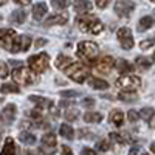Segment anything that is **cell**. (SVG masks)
I'll return each mask as SVG.
<instances>
[{"mask_svg":"<svg viewBox=\"0 0 155 155\" xmlns=\"http://www.w3.org/2000/svg\"><path fill=\"white\" fill-rule=\"evenodd\" d=\"M67 20H68L67 14H56V16H50L45 20V25L47 27H51V25H64Z\"/></svg>","mask_w":155,"mask_h":155,"instance_id":"14","label":"cell"},{"mask_svg":"<svg viewBox=\"0 0 155 155\" xmlns=\"http://www.w3.org/2000/svg\"><path fill=\"white\" fill-rule=\"evenodd\" d=\"M59 134L64 137V138H67V140H73L74 138V130L68 126V124H62L59 127Z\"/></svg>","mask_w":155,"mask_h":155,"instance_id":"23","label":"cell"},{"mask_svg":"<svg viewBox=\"0 0 155 155\" xmlns=\"http://www.w3.org/2000/svg\"><path fill=\"white\" fill-rule=\"evenodd\" d=\"M143 155H149V153H143Z\"/></svg>","mask_w":155,"mask_h":155,"instance_id":"52","label":"cell"},{"mask_svg":"<svg viewBox=\"0 0 155 155\" xmlns=\"http://www.w3.org/2000/svg\"><path fill=\"white\" fill-rule=\"evenodd\" d=\"M110 138H112V140H116V141H118V143H121V144L127 143V141H130L129 135H126V134H110Z\"/></svg>","mask_w":155,"mask_h":155,"instance_id":"29","label":"cell"},{"mask_svg":"<svg viewBox=\"0 0 155 155\" xmlns=\"http://www.w3.org/2000/svg\"><path fill=\"white\" fill-rule=\"evenodd\" d=\"M47 44V39H37L36 41V47H44Z\"/></svg>","mask_w":155,"mask_h":155,"instance_id":"46","label":"cell"},{"mask_svg":"<svg viewBox=\"0 0 155 155\" xmlns=\"http://www.w3.org/2000/svg\"><path fill=\"white\" fill-rule=\"evenodd\" d=\"M8 76V67L6 64L0 61V78H6Z\"/></svg>","mask_w":155,"mask_h":155,"instance_id":"40","label":"cell"},{"mask_svg":"<svg viewBox=\"0 0 155 155\" xmlns=\"http://www.w3.org/2000/svg\"><path fill=\"white\" fill-rule=\"evenodd\" d=\"M16 153V144H14V140H12L11 137H8L5 140V146L2 149V152H0V155H14Z\"/></svg>","mask_w":155,"mask_h":155,"instance_id":"18","label":"cell"},{"mask_svg":"<svg viewBox=\"0 0 155 155\" xmlns=\"http://www.w3.org/2000/svg\"><path fill=\"white\" fill-rule=\"evenodd\" d=\"M150 149H152V152L155 153V141H153V143H152V146H150Z\"/></svg>","mask_w":155,"mask_h":155,"instance_id":"50","label":"cell"},{"mask_svg":"<svg viewBox=\"0 0 155 155\" xmlns=\"http://www.w3.org/2000/svg\"><path fill=\"white\" fill-rule=\"evenodd\" d=\"M14 2H16L17 5H22V6H27V5H30V3H31V0H14Z\"/></svg>","mask_w":155,"mask_h":155,"instance_id":"44","label":"cell"},{"mask_svg":"<svg viewBox=\"0 0 155 155\" xmlns=\"http://www.w3.org/2000/svg\"><path fill=\"white\" fill-rule=\"evenodd\" d=\"M118 99L130 102V101H135V99H137V95H135L134 92H130V93H120V95H118Z\"/></svg>","mask_w":155,"mask_h":155,"instance_id":"34","label":"cell"},{"mask_svg":"<svg viewBox=\"0 0 155 155\" xmlns=\"http://www.w3.org/2000/svg\"><path fill=\"white\" fill-rule=\"evenodd\" d=\"M135 9V3L132 0H116L115 3V12L120 17H127Z\"/></svg>","mask_w":155,"mask_h":155,"instance_id":"9","label":"cell"},{"mask_svg":"<svg viewBox=\"0 0 155 155\" xmlns=\"http://www.w3.org/2000/svg\"><path fill=\"white\" fill-rule=\"evenodd\" d=\"M153 39H146V41H143V42H140V48L141 50H147V48H150L152 45H153Z\"/></svg>","mask_w":155,"mask_h":155,"instance_id":"39","label":"cell"},{"mask_svg":"<svg viewBox=\"0 0 155 155\" xmlns=\"http://www.w3.org/2000/svg\"><path fill=\"white\" fill-rule=\"evenodd\" d=\"M28 65L34 73H44L48 65H50V59L47 53H41V54H34L28 59Z\"/></svg>","mask_w":155,"mask_h":155,"instance_id":"5","label":"cell"},{"mask_svg":"<svg viewBox=\"0 0 155 155\" xmlns=\"http://www.w3.org/2000/svg\"><path fill=\"white\" fill-rule=\"evenodd\" d=\"M88 84H90V87H93L96 90H106V88H109V82H106L104 79H98V78H90Z\"/></svg>","mask_w":155,"mask_h":155,"instance_id":"20","label":"cell"},{"mask_svg":"<svg viewBox=\"0 0 155 155\" xmlns=\"http://www.w3.org/2000/svg\"><path fill=\"white\" fill-rule=\"evenodd\" d=\"M16 113H17V109L14 104H8L2 112H0V123L3 124H12V121L16 120Z\"/></svg>","mask_w":155,"mask_h":155,"instance_id":"11","label":"cell"},{"mask_svg":"<svg viewBox=\"0 0 155 155\" xmlns=\"http://www.w3.org/2000/svg\"><path fill=\"white\" fill-rule=\"evenodd\" d=\"M54 64H56V67H58V68H67L70 64H71V59H70L68 56H62V54H61V56L56 59Z\"/></svg>","mask_w":155,"mask_h":155,"instance_id":"27","label":"cell"},{"mask_svg":"<svg viewBox=\"0 0 155 155\" xmlns=\"http://www.w3.org/2000/svg\"><path fill=\"white\" fill-rule=\"evenodd\" d=\"M20 155H34V153H33V152H30V150H23Z\"/></svg>","mask_w":155,"mask_h":155,"instance_id":"49","label":"cell"},{"mask_svg":"<svg viewBox=\"0 0 155 155\" xmlns=\"http://www.w3.org/2000/svg\"><path fill=\"white\" fill-rule=\"evenodd\" d=\"M102 120V115L98 112H87L84 115V121L85 123H101Z\"/></svg>","mask_w":155,"mask_h":155,"instance_id":"24","label":"cell"},{"mask_svg":"<svg viewBox=\"0 0 155 155\" xmlns=\"http://www.w3.org/2000/svg\"><path fill=\"white\" fill-rule=\"evenodd\" d=\"M78 27L84 33H92V34H99L104 28V25L101 23L95 16H81L78 19Z\"/></svg>","mask_w":155,"mask_h":155,"instance_id":"1","label":"cell"},{"mask_svg":"<svg viewBox=\"0 0 155 155\" xmlns=\"http://www.w3.org/2000/svg\"><path fill=\"white\" fill-rule=\"evenodd\" d=\"M12 79H14L16 82H20V84H25V85H31L36 82V78L34 74L31 73V70H27V68H16L14 71H12Z\"/></svg>","mask_w":155,"mask_h":155,"instance_id":"6","label":"cell"},{"mask_svg":"<svg viewBox=\"0 0 155 155\" xmlns=\"http://www.w3.org/2000/svg\"><path fill=\"white\" fill-rule=\"evenodd\" d=\"M96 147H98V150H101V152H107V150L112 147V144L109 143L107 140H101V141H98Z\"/></svg>","mask_w":155,"mask_h":155,"instance_id":"32","label":"cell"},{"mask_svg":"<svg viewBox=\"0 0 155 155\" xmlns=\"http://www.w3.org/2000/svg\"><path fill=\"white\" fill-rule=\"evenodd\" d=\"M92 9V3L88 0H76L74 2V11L78 12H87Z\"/></svg>","mask_w":155,"mask_h":155,"instance_id":"21","label":"cell"},{"mask_svg":"<svg viewBox=\"0 0 155 155\" xmlns=\"http://www.w3.org/2000/svg\"><path fill=\"white\" fill-rule=\"evenodd\" d=\"M116 67H118V70L123 71V73H127V71H130V70H132V65H130V64H129L127 61H120Z\"/></svg>","mask_w":155,"mask_h":155,"instance_id":"33","label":"cell"},{"mask_svg":"<svg viewBox=\"0 0 155 155\" xmlns=\"http://www.w3.org/2000/svg\"><path fill=\"white\" fill-rule=\"evenodd\" d=\"M16 31L14 30H8V28H2L0 30V47L11 51L12 50V45L16 42Z\"/></svg>","mask_w":155,"mask_h":155,"instance_id":"7","label":"cell"},{"mask_svg":"<svg viewBox=\"0 0 155 155\" xmlns=\"http://www.w3.org/2000/svg\"><path fill=\"white\" fill-rule=\"evenodd\" d=\"M47 11H48V8H47V5H45L44 2L36 3L34 8H33V17H34L36 20H41V19L47 14Z\"/></svg>","mask_w":155,"mask_h":155,"instance_id":"15","label":"cell"},{"mask_svg":"<svg viewBox=\"0 0 155 155\" xmlns=\"http://www.w3.org/2000/svg\"><path fill=\"white\" fill-rule=\"evenodd\" d=\"M138 153V147H134L130 152H129V155H137Z\"/></svg>","mask_w":155,"mask_h":155,"instance_id":"48","label":"cell"},{"mask_svg":"<svg viewBox=\"0 0 155 155\" xmlns=\"http://www.w3.org/2000/svg\"><path fill=\"white\" fill-rule=\"evenodd\" d=\"M78 95H79L78 90H64V92H61L62 98H76Z\"/></svg>","mask_w":155,"mask_h":155,"instance_id":"37","label":"cell"},{"mask_svg":"<svg viewBox=\"0 0 155 155\" xmlns=\"http://www.w3.org/2000/svg\"><path fill=\"white\" fill-rule=\"evenodd\" d=\"M152 25H153V19H152L150 16H144V17L140 19L138 28H140V31H146V30H149V28L152 27Z\"/></svg>","mask_w":155,"mask_h":155,"instance_id":"22","label":"cell"},{"mask_svg":"<svg viewBox=\"0 0 155 155\" xmlns=\"http://www.w3.org/2000/svg\"><path fill=\"white\" fill-rule=\"evenodd\" d=\"M31 45V39L30 36H17L16 37V42L12 45L11 53H19V51H27Z\"/></svg>","mask_w":155,"mask_h":155,"instance_id":"13","label":"cell"},{"mask_svg":"<svg viewBox=\"0 0 155 155\" xmlns=\"http://www.w3.org/2000/svg\"><path fill=\"white\" fill-rule=\"evenodd\" d=\"M140 116L143 120H146V121H150V118L153 116V109L152 107H144L143 110L140 112Z\"/></svg>","mask_w":155,"mask_h":155,"instance_id":"30","label":"cell"},{"mask_svg":"<svg viewBox=\"0 0 155 155\" xmlns=\"http://www.w3.org/2000/svg\"><path fill=\"white\" fill-rule=\"evenodd\" d=\"M79 137H81V138L93 140V138H95V134H93V130H88V129H81V130H79Z\"/></svg>","mask_w":155,"mask_h":155,"instance_id":"36","label":"cell"},{"mask_svg":"<svg viewBox=\"0 0 155 155\" xmlns=\"http://www.w3.org/2000/svg\"><path fill=\"white\" fill-rule=\"evenodd\" d=\"M0 92H2L3 95H6V93H19V87L14 82H6V84H3L2 87H0Z\"/></svg>","mask_w":155,"mask_h":155,"instance_id":"25","label":"cell"},{"mask_svg":"<svg viewBox=\"0 0 155 155\" xmlns=\"http://www.w3.org/2000/svg\"><path fill=\"white\" fill-rule=\"evenodd\" d=\"M118 41L121 44V47L124 50H130L134 47V37H132V33L129 28H120L118 30Z\"/></svg>","mask_w":155,"mask_h":155,"instance_id":"10","label":"cell"},{"mask_svg":"<svg viewBox=\"0 0 155 155\" xmlns=\"http://www.w3.org/2000/svg\"><path fill=\"white\" fill-rule=\"evenodd\" d=\"M109 3H110V0H96V5H98V8H101V9L107 8Z\"/></svg>","mask_w":155,"mask_h":155,"instance_id":"42","label":"cell"},{"mask_svg":"<svg viewBox=\"0 0 155 155\" xmlns=\"http://www.w3.org/2000/svg\"><path fill=\"white\" fill-rule=\"evenodd\" d=\"M76 53L79 58L82 59H88V61H92L93 58L98 56L99 53V48L95 42H90V41H84L81 42L79 45H78V50H76Z\"/></svg>","mask_w":155,"mask_h":155,"instance_id":"4","label":"cell"},{"mask_svg":"<svg viewBox=\"0 0 155 155\" xmlns=\"http://www.w3.org/2000/svg\"><path fill=\"white\" fill-rule=\"evenodd\" d=\"M152 2H153V3H155V0H152Z\"/></svg>","mask_w":155,"mask_h":155,"instance_id":"53","label":"cell"},{"mask_svg":"<svg viewBox=\"0 0 155 155\" xmlns=\"http://www.w3.org/2000/svg\"><path fill=\"white\" fill-rule=\"evenodd\" d=\"M127 118H129V121H130V123H135V121H138V118H140V113H137V110H129Z\"/></svg>","mask_w":155,"mask_h":155,"instance_id":"38","label":"cell"},{"mask_svg":"<svg viewBox=\"0 0 155 155\" xmlns=\"http://www.w3.org/2000/svg\"><path fill=\"white\" fill-rule=\"evenodd\" d=\"M25 19H27V12H25L23 9H16V11H12V14L9 16V20H11L12 23H17V25L23 23Z\"/></svg>","mask_w":155,"mask_h":155,"instance_id":"19","label":"cell"},{"mask_svg":"<svg viewBox=\"0 0 155 155\" xmlns=\"http://www.w3.org/2000/svg\"><path fill=\"white\" fill-rule=\"evenodd\" d=\"M116 87L124 90V92H135L141 87V79L135 74H124L116 81Z\"/></svg>","mask_w":155,"mask_h":155,"instance_id":"3","label":"cell"},{"mask_svg":"<svg viewBox=\"0 0 155 155\" xmlns=\"http://www.w3.org/2000/svg\"><path fill=\"white\" fill-rule=\"evenodd\" d=\"M51 5H53V8H56V9H64V8L68 6V0H53Z\"/></svg>","mask_w":155,"mask_h":155,"instance_id":"35","label":"cell"},{"mask_svg":"<svg viewBox=\"0 0 155 155\" xmlns=\"http://www.w3.org/2000/svg\"><path fill=\"white\" fill-rule=\"evenodd\" d=\"M81 155H96V152H95V150H92V149H82Z\"/></svg>","mask_w":155,"mask_h":155,"instance_id":"45","label":"cell"},{"mask_svg":"<svg viewBox=\"0 0 155 155\" xmlns=\"http://www.w3.org/2000/svg\"><path fill=\"white\" fill-rule=\"evenodd\" d=\"M61 153H62V155H73V152H71V149H70L68 146H62Z\"/></svg>","mask_w":155,"mask_h":155,"instance_id":"43","label":"cell"},{"mask_svg":"<svg viewBox=\"0 0 155 155\" xmlns=\"http://www.w3.org/2000/svg\"><path fill=\"white\" fill-rule=\"evenodd\" d=\"M41 152H44L45 155H53L56 152V137L54 134H45L42 137V141H41Z\"/></svg>","mask_w":155,"mask_h":155,"instance_id":"8","label":"cell"},{"mask_svg":"<svg viewBox=\"0 0 155 155\" xmlns=\"http://www.w3.org/2000/svg\"><path fill=\"white\" fill-rule=\"evenodd\" d=\"M61 107H71V102H68V101H61Z\"/></svg>","mask_w":155,"mask_h":155,"instance_id":"47","label":"cell"},{"mask_svg":"<svg viewBox=\"0 0 155 155\" xmlns=\"http://www.w3.org/2000/svg\"><path fill=\"white\" fill-rule=\"evenodd\" d=\"M19 140L23 144H34L36 143V137L30 132H20L19 134Z\"/></svg>","mask_w":155,"mask_h":155,"instance_id":"26","label":"cell"},{"mask_svg":"<svg viewBox=\"0 0 155 155\" xmlns=\"http://www.w3.org/2000/svg\"><path fill=\"white\" fill-rule=\"evenodd\" d=\"M115 65V61L112 56H104V58H99V61L95 62V68L99 73H109L112 70V67Z\"/></svg>","mask_w":155,"mask_h":155,"instance_id":"12","label":"cell"},{"mask_svg":"<svg viewBox=\"0 0 155 155\" xmlns=\"http://www.w3.org/2000/svg\"><path fill=\"white\" fill-rule=\"evenodd\" d=\"M82 106H84V107H93V106H95V101H93L92 98H84V99H82Z\"/></svg>","mask_w":155,"mask_h":155,"instance_id":"41","label":"cell"},{"mask_svg":"<svg viewBox=\"0 0 155 155\" xmlns=\"http://www.w3.org/2000/svg\"><path fill=\"white\" fill-rule=\"evenodd\" d=\"M65 74L70 78L71 81L82 84V82L87 79V78H88L90 70H88V68L84 65V64H81V62H76V64H70V65L65 68Z\"/></svg>","mask_w":155,"mask_h":155,"instance_id":"2","label":"cell"},{"mask_svg":"<svg viewBox=\"0 0 155 155\" xmlns=\"http://www.w3.org/2000/svg\"><path fill=\"white\" fill-rule=\"evenodd\" d=\"M78 116H79V110L78 109H70L65 112V120H68V121H74Z\"/></svg>","mask_w":155,"mask_h":155,"instance_id":"31","label":"cell"},{"mask_svg":"<svg viewBox=\"0 0 155 155\" xmlns=\"http://www.w3.org/2000/svg\"><path fill=\"white\" fill-rule=\"evenodd\" d=\"M109 120H110V123L115 124L116 127H121V126L124 124V115H123V112H120V110H113V112H110V115H109Z\"/></svg>","mask_w":155,"mask_h":155,"instance_id":"17","label":"cell"},{"mask_svg":"<svg viewBox=\"0 0 155 155\" xmlns=\"http://www.w3.org/2000/svg\"><path fill=\"white\" fill-rule=\"evenodd\" d=\"M152 59H153V61H155V53H153V56H152Z\"/></svg>","mask_w":155,"mask_h":155,"instance_id":"51","label":"cell"},{"mask_svg":"<svg viewBox=\"0 0 155 155\" xmlns=\"http://www.w3.org/2000/svg\"><path fill=\"white\" fill-rule=\"evenodd\" d=\"M135 64H137V67L141 68V70H149V67H150V61L146 59V58H143V56H138L137 61H135Z\"/></svg>","mask_w":155,"mask_h":155,"instance_id":"28","label":"cell"},{"mask_svg":"<svg viewBox=\"0 0 155 155\" xmlns=\"http://www.w3.org/2000/svg\"><path fill=\"white\" fill-rule=\"evenodd\" d=\"M30 101L34 102V104H36L39 109H48V107L53 106V101H51V99L41 98V96H30Z\"/></svg>","mask_w":155,"mask_h":155,"instance_id":"16","label":"cell"}]
</instances>
